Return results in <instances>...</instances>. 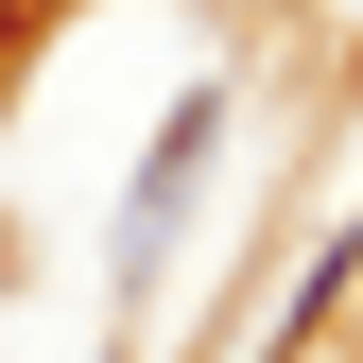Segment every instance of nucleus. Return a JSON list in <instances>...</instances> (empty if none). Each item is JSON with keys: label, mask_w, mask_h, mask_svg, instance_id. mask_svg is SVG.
I'll return each instance as SVG.
<instances>
[{"label": "nucleus", "mask_w": 363, "mask_h": 363, "mask_svg": "<svg viewBox=\"0 0 363 363\" xmlns=\"http://www.w3.org/2000/svg\"><path fill=\"white\" fill-rule=\"evenodd\" d=\"M208 156H225V86H191V104H173L156 121V156H139V191H121V277H156V259H173V225H191V191H208Z\"/></svg>", "instance_id": "1"}, {"label": "nucleus", "mask_w": 363, "mask_h": 363, "mask_svg": "<svg viewBox=\"0 0 363 363\" xmlns=\"http://www.w3.org/2000/svg\"><path fill=\"white\" fill-rule=\"evenodd\" d=\"M346 294H363V225H329V242H311V277H294V311H277V346H311Z\"/></svg>", "instance_id": "2"}, {"label": "nucleus", "mask_w": 363, "mask_h": 363, "mask_svg": "<svg viewBox=\"0 0 363 363\" xmlns=\"http://www.w3.org/2000/svg\"><path fill=\"white\" fill-rule=\"evenodd\" d=\"M0 35H18V0H0Z\"/></svg>", "instance_id": "3"}]
</instances>
